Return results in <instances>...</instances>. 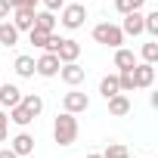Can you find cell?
Returning a JSON list of instances; mask_svg holds the SVG:
<instances>
[{"label":"cell","instance_id":"d4e9b609","mask_svg":"<svg viewBox=\"0 0 158 158\" xmlns=\"http://www.w3.org/2000/svg\"><path fill=\"white\" fill-rule=\"evenodd\" d=\"M146 0H115V10L124 16V13H133V10H143Z\"/></svg>","mask_w":158,"mask_h":158},{"label":"cell","instance_id":"83f0119b","mask_svg":"<svg viewBox=\"0 0 158 158\" xmlns=\"http://www.w3.org/2000/svg\"><path fill=\"white\" fill-rule=\"evenodd\" d=\"M40 3H44V10L56 13V10H62V6H65V0H40Z\"/></svg>","mask_w":158,"mask_h":158},{"label":"cell","instance_id":"ac0fdd59","mask_svg":"<svg viewBox=\"0 0 158 158\" xmlns=\"http://www.w3.org/2000/svg\"><path fill=\"white\" fill-rule=\"evenodd\" d=\"M115 93H121V87H118V71H115V74H106L102 81H99V96H102V99H109V96H115Z\"/></svg>","mask_w":158,"mask_h":158},{"label":"cell","instance_id":"7a4b0ae2","mask_svg":"<svg viewBox=\"0 0 158 158\" xmlns=\"http://www.w3.org/2000/svg\"><path fill=\"white\" fill-rule=\"evenodd\" d=\"M93 40H96V44H102V47H112V50H118V47L124 44V31H121V25L99 22V25H93Z\"/></svg>","mask_w":158,"mask_h":158},{"label":"cell","instance_id":"52a82bcc","mask_svg":"<svg viewBox=\"0 0 158 158\" xmlns=\"http://www.w3.org/2000/svg\"><path fill=\"white\" fill-rule=\"evenodd\" d=\"M59 56L56 53H44L40 59H34V74H40V77H56L59 74Z\"/></svg>","mask_w":158,"mask_h":158},{"label":"cell","instance_id":"cb8c5ba5","mask_svg":"<svg viewBox=\"0 0 158 158\" xmlns=\"http://www.w3.org/2000/svg\"><path fill=\"white\" fill-rule=\"evenodd\" d=\"M118 87H121V93H133V90H136L133 71H118Z\"/></svg>","mask_w":158,"mask_h":158},{"label":"cell","instance_id":"d6986e66","mask_svg":"<svg viewBox=\"0 0 158 158\" xmlns=\"http://www.w3.org/2000/svg\"><path fill=\"white\" fill-rule=\"evenodd\" d=\"M13 68H16V74L19 77H34V59L31 56H16V62H13Z\"/></svg>","mask_w":158,"mask_h":158},{"label":"cell","instance_id":"f546056e","mask_svg":"<svg viewBox=\"0 0 158 158\" xmlns=\"http://www.w3.org/2000/svg\"><path fill=\"white\" fill-rule=\"evenodd\" d=\"M0 127H10V115H6V109H0Z\"/></svg>","mask_w":158,"mask_h":158},{"label":"cell","instance_id":"ffe728a7","mask_svg":"<svg viewBox=\"0 0 158 158\" xmlns=\"http://www.w3.org/2000/svg\"><path fill=\"white\" fill-rule=\"evenodd\" d=\"M22 106L37 118V115L44 112V96H40V93H22Z\"/></svg>","mask_w":158,"mask_h":158},{"label":"cell","instance_id":"603a6c76","mask_svg":"<svg viewBox=\"0 0 158 158\" xmlns=\"http://www.w3.org/2000/svg\"><path fill=\"white\" fill-rule=\"evenodd\" d=\"M102 158H130V152H127L124 143H109L106 152H102Z\"/></svg>","mask_w":158,"mask_h":158},{"label":"cell","instance_id":"277c9868","mask_svg":"<svg viewBox=\"0 0 158 158\" xmlns=\"http://www.w3.org/2000/svg\"><path fill=\"white\" fill-rule=\"evenodd\" d=\"M90 109V96L87 93H81V90H68L65 96H62V112H71V115H81V112H87Z\"/></svg>","mask_w":158,"mask_h":158},{"label":"cell","instance_id":"9a60e30c","mask_svg":"<svg viewBox=\"0 0 158 158\" xmlns=\"http://www.w3.org/2000/svg\"><path fill=\"white\" fill-rule=\"evenodd\" d=\"M34 28L53 34V31H56V13H50V10H34Z\"/></svg>","mask_w":158,"mask_h":158},{"label":"cell","instance_id":"3957f363","mask_svg":"<svg viewBox=\"0 0 158 158\" xmlns=\"http://www.w3.org/2000/svg\"><path fill=\"white\" fill-rule=\"evenodd\" d=\"M59 13H62V19H59V22H62L68 31L84 28V22H87V6H84V3H74V0H71V3H65Z\"/></svg>","mask_w":158,"mask_h":158},{"label":"cell","instance_id":"44dd1931","mask_svg":"<svg viewBox=\"0 0 158 158\" xmlns=\"http://www.w3.org/2000/svg\"><path fill=\"white\" fill-rule=\"evenodd\" d=\"M143 34H149V37H158V10H149V13H143Z\"/></svg>","mask_w":158,"mask_h":158},{"label":"cell","instance_id":"30bf717a","mask_svg":"<svg viewBox=\"0 0 158 158\" xmlns=\"http://www.w3.org/2000/svg\"><path fill=\"white\" fill-rule=\"evenodd\" d=\"M10 149H13L19 158H28V155H34V136L22 130V133H16V136L10 139Z\"/></svg>","mask_w":158,"mask_h":158},{"label":"cell","instance_id":"4316f807","mask_svg":"<svg viewBox=\"0 0 158 158\" xmlns=\"http://www.w3.org/2000/svg\"><path fill=\"white\" fill-rule=\"evenodd\" d=\"M37 3H40V0H10V6H13V10H19V6H28V10H37Z\"/></svg>","mask_w":158,"mask_h":158},{"label":"cell","instance_id":"7402d4cb","mask_svg":"<svg viewBox=\"0 0 158 158\" xmlns=\"http://www.w3.org/2000/svg\"><path fill=\"white\" fill-rule=\"evenodd\" d=\"M139 56H143V62H158V40L155 37H149L146 44H143V50H139Z\"/></svg>","mask_w":158,"mask_h":158},{"label":"cell","instance_id":"4dcf8cb0","mask_svg":"<svg viewBox=\"0 0 158 158\" xmlns=\"http://www.w3.org/2000/svg\"><path fill=\"white\" fill-rule=\"evenodd\" d=\"M0 158H19V155H16L13 149H0Z\"/></svg>","mask_w":158,"mask_h":158},{"label":"cell","instance_id":"f1b7e54d","mask_svg":"<svg viewBox=\"0 0 158 158\" xmlns=\"http://www.w3.org/2000/svg\"><path fill=\"white\" fill-rule=\"evenodd\" d=\"M10 13H13L10 0H0V22H3V19H10Z\"/></svg>","mask_w":158,"mask_h":158},{"label":"cell","instance_id":"4fadbf2b","mask_svg":"<svg viewBox=\"0 0 158 158\" xmlns=\"http://www.w3.org/2000/svg\"><path fill=\"white\" fill-rule=\"evenodd\" d=\"M13 25H16L19 31H31V28H34V10H28V6L13 10Z\"/></svg>","mask_w":158,"mask_h":158},{"label":"cell","instance_id":"e575fe53","mask_svg":"<svg viewBox=\"0 0 158 158\" xmlns=\"http://www.w3.org/2000/svg\"><path fill=\"white\" fill-rule=\"evenodd\" d=\"M28 158H31V155H28Z\"/></svg>","mask_w":158,"mask_h":158},{"label":"cell","instance_id":"484cf974","mask_svg":"<svg viewBox=\"0 0 158 158\" xmlns=\"http://www.w3.org/2000/svg\"><path fill=\"white\" fill-rule=\"evenodd\" d=\"M47 37H50V34H47V31H40V28H31V31H28V40H31L37 50H44V47H47Z\"/></svg>","mask_w":158,"mask_h":158},{"label":"cell","instance_id":"8992f818","mask_svg":"<svg viewBox=\"0 0 158 158\" xmlns=\"http://www.w3.org/2000/svg\"><path fill=\"white\" fill-rule=\"evenodd\" d=\"M130 71H133L136 90H149V87L155 84V65H152V62H136Z\"/></svg>","mask_w":158,"mask_h":158},{"label":"cell","instance_id":"6da1fadb","mask_svg":"<svg viewBox=\"0 0 158 158\" xmlns=\"http://www.w3.org/2000/svg\"><path fill=\"white\" fill-rule=\"evenodd\" d=\"M77 115H71V112H59L56 115V121H53V139L59 143V146H71L74 139H77Z\"/></svg>","mask_w":158,"mask_h":158},{"label":"cell","instance_id":"8fae6325","mask_svg":"<svg viewBox=\"0 0 158 158\" xmlns=\"http://www.w3.org/2000/svg\"><path fill=\"white\" fill-rule=\"evenodd\" d=\"M56 56H59V62H77V56H81V44L71 40V37H62L59 47H56Z\"/></svg>","mask_w":158,"mask_h":158},{"label":"cell","instance_id":"5bb4252c","mask_svg":"<svg viewBox=\"0 0 158 158\" xmlns=\"http://www.w3.org/2000/svg\"><path fill=\"white\" fill-rule=\"evenodd\" d=\"M19 28L10 22V19H3V22H0V47H16L19 44Z\"/></svg>","mask_w":158,"mask_h":158},{"label":"cell","instance_id":"d6a6232c","mask_svg":"<svg viewBox=\"0 0 158 158\" xmlns=\"http://www.w3.org/2000/svg\"><path fill=\"white\" fill-rule=\"evenodd\" d=\"M87 158H102V152H90V155H87Z\"/></svg>","mask_w":158,"mask_h":158},{"label":"cell","instance_id":"836d02e7","mask_svg":"<svg viewBox=\"0 0 158 158\" xmlns=\"http://www.w3.org/2000/svg\"><path fill=\"white\" fill-rule=\"evenodd\" d=\"M74 3H87V0H74Z\"/></svg>","mask_w":158,"mask_h":158},{"label":"cell","instance_id":"ba28073f","mask_svg":"<svg viewBox=\"0 0 158 158\" xmlns=\"http://www.w3.org/2000/svg\"><path fill=\"white\" fill-rule=\"evenodd\" d=\"M121 31H124V37H139V34H143V10H133V13H124V22H121Z\"/></svg>","mask_w":158,"mask_h":158},{"label":"cell","instance_id":"7c38bea8","mask_svg":"<svg viewBox=\"0 0 158 158\" xmlns=\"http://www.w3.org/2000/svg\"><path fill=\"white\" fill-rule=\"evenodd\" d=\"M22 102V90L16 87V84H0V109H13V106H19Z\"/></svg>","mask_w":158,"mask_h":158},{"label":"cell","instance_id":"5b68a950","mask_svg":"<svg viewBox=\"0 0 158 158\" xmlns=\"http://www.w3.org/2000/svg\"><path fill=\"white\" fill-rule=\"evenodd\" d=\"M59 77H62L68 87H77V84H84L87 68H84V65H77V62H62V65H59Z\"/></svg>","mask_w":158,"mask_h":158},{"label":"cell","instance_id":"9c48e42d","mask_svg":"<svg viewBox=\"0 0 158 158\" xmlns=\"http://www.w3.org/2000/svg\"><path fill=\"white\" fill-rule=\"evenodd\" d=\"M106 102H109V115H112V118H124V115H130V109H133V102H130L127 93H115V96H109Z\"/></svg>","mask_w":158,"mask_h":158},{"label":"cell","instance_id":"1f68e13d","mask_svg":"<svg viewBox=\"0 0 158 158\" xmlns=\"http://www.w3.org/2000/svg\"><path fill=\"white\" fill-rule=\"evenodd\" d=\"M10 139V127H0V143H6Z\"/></svg>","mask_w":158,"mask_h":158},{"label":"cell","instance_id":"e0dca14e","mask_svg":"<svg viewBox=\"0 0 158 158\" xmlns=\"http://www.w3.org/2000/svg\"><path fill=\"white\" fill-rule=\"evenodd\" d=\"M10 121H13L16 127H28V124L34 121V115H31V112L19 102V106H13V109H10Z\"/></svg>","mask_w":158,"mask_h":158},{"label":"cell","instance_id":"2e32d148","mask_svg":"<svg viewBox=\"0 0 158 158\" xmlns=\"http://www.w3.org/2000/svg\"><path fill=\"white\" fill-rule=\"evenodd\" d=\"M133 65H136V53L127 50V47H118V50H115V68H118V71H130Z\"/></svg>","mask_w":158,"mask_h":158}]
</instances>
